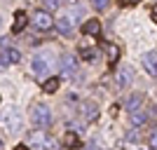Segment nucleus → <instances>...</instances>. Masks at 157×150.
Segmentation results:
<instances>
[{"mask_svg": "<svg viewBox=\"0 0 157 150\" xmlns=\"http://www.w3.org/2000/svg\"><path fill=\"white\" fill-rule=\"evenodd\" d=\"M31 122L40 129H47L49 124H52V110L47 108L45 103H35L31 108Z\"/></svg>", "mask_w": 157, "mask_h": 150, "instance_id": "obj_1", "label": "nucleus"}, {"mask_svg": "<svg viewBox=\"0 0 157 150\" xmlns=\"http://www.w3.org/2000/svg\"><path fill=\"white\" fill-rule=\"evenodd\" d=\"M33 21V26L38 28V31H49V28L54 26V19H52V14L47 12V10H38V12L31 17Z\"/></svg>", "mask_w": 157, "mask_h": 150, "instance_id": "obj_2", "label": "nucleus"}, {"mask_svg": "<svg viewBox=\"0 0 157 150\" xmlns=\"http://www.w3.org/2000/svg\"><path fill=\"white\" fill-rule=\"evenodd\" d=\"M73 24H75V19H73L71 14L59 17V19L54 21V26H56V31H59L61 35H71V33H73Z\"/></svg>", "mask_w": 157, "mask_h": 150, "instance_id": "obj_3", "label": "nucleus"}, {"mask_svg": "<svg viewBox=\"0 0 157 150\" xmlns=\"http://www.w3.org/2000/svg\"><path fill=\"white\" fill-rule=\"evenodd\" d=\"M61 71H63L68 78L78 75V61L73 59L71 54H63V56H61Z\"/></svg>", "mask_w": 157, "mask_h": 150, "instance_id": "obj_4", "label": "nucleus"}, {"mask_svg": "<svg viewBox=\"0 0 157 150\" xmlns=\"http://www.w3.org/2000/svg\"><path fill=\"white\" fill-rule=\"evenodd\" d=\"M131 66H122V68H120L117 71V85L120 87H129L131 85V80H134V75H131Z\"/></svg>", "mask_w": 157, "mask_h": 150, "instance_id": "obj_5", "label": "nucleus"}, {"mask_svg": "<svg viewBox=\"0 0 157 150\" xmlns=\"http://www.w3.org/2000/svg\"><path fill=\"white\" fill-rule=\"evenodd\" d=\"M143 68L150 73V75H157V52L143 54Z\"/></svg>", "mask_w": 157, "mask_h": 150, "instance_id": "obj_6", "label": "nucleus"}, {"mask_svg": "<svg viewBox=\"0 0 157 150\" xmlns=\"http://www.w3.org/2000/svg\"><path fill=\"white\" fill-rule=\"evenodd\" d=\"M2 122H5L7 131H12V134L21 129V115H19V113H10V115H7V117L2 120Z\"/></svg>", "mask_w": 157, "mask_h": 150, "instance_id": "obj_7", "label": "nucleus"}, {"mask_svg": "<svg viewBox=\"0 0 157 150\" xmlns=\"http://www.w3.org/2000/svg\"><path fill=\"white\" fill-rule=\"evenodd\" d=\"M82 117L89 120V122L98 117V106L94 103V101H85V103H82Z\"/></svg>", "mask_w": 157, "mask_h": 150, "instance_id": "obj_8", "label": "nucleus"}, {"mask_svg": "<svg viewBox=\"0 0 157 150\" xmlns=\"http://www.w3.org/2000/svg\"><path fill=\"white\" fill-rule=\"evenodd\" d=\"M26 24H28L26 12H17L14 14V24H12V33H21L24 28H26Z\"/></svg>", "mask_w": 157, "mask_h": 150, "instance_id": "obj_9", "label": "nucleus"}, {"mask_svg": "<svg viewBox=\"0 0 157 150\" xmlns=\"http://www.w3.org/2000/svg\"><path fill=\"white\" fill-rule=\"evenodd\" d=\"M141 103H143V94H131V96L124 101V106H127V110H129V113L141 110Z\"/></svg>", "mask_w": 157, "mask_h": 150, "instance_id": "obj_10", "label": "nucleus"}, {"mask_svg": "<svg viewBox=\"0 0 157 150\" xmlns=\"http://www.w3.org/2000/svg\"><path fill=\"white\" fill-rule=\"evenodd\" d=\"M82 31H85V35H98V33H101V21L98 19H87Z\"/></svg>", "mask_w": 157, "mask_h": 150, "instance_id": "obj_11", "label": "nucleus"}, {"mask_svg": "<svg viewBox=\"0 0 157 150\" xmlns=\"http://www.w3.org/2000/svg\"><path fill=\"white\" fill-rule=\"evenodd\" d=\"M63 143H66V148L75 150V148H80V145H82V141H80V136L75 134V131H66V138H63Z\"/></svg>", "mask_w": 157, "mask_h": 150, "instance_id": "obj_12", "label": "nucleus"}, {"mask_svg": "<svg viewBox=\"0 0 157 150\" xmlns=\"http://www.w3.org/2000/svg\"><path fill=\"white\" fill-rule=\"evenodd\" d=\"M33 71L38 73V75H47V73H49V63H47L42 56H35V59H33Z\"/></svg>", "mask_w": 157, "mask_h": 150, "instance_id": "obj_13", "label": "nucleus"}, {"mask_svg": "<svg viewBox=\"0 0 157 150\" xmlns=\"http://www.w3.org/2000/svg\"><path fill=\"white\" fill-rule=\"evenodd\" d=\"M0 54L7 59V63H19V61H21V52H19V49H14V47H7L5 52H0Z\"/></svg>", "mask_w": 157, "mask_h": 150, "instance_id": "obj_14", "label": "nucleus"}, {"mask_svg": "<svg viewBox=\"0 0 157 150\" xmlns=\"http://www.w3.org/2000/svg\"><path fill=\"white\" fill-rule=\"evenodd\" d=\"M103 49H105V54H108V61H110V63H115V61H117V56H120V47L113 45V42H103Z\"/></svg>", "mask_w": 157, "mask_h": 150, "instance_id": "obj_15", "label": "nucleus"}, {"mask_svg": "<svg viewBox=\"0 0 157 150\" xmlns=\"http://www.w3.org/2000/svg\"><path fill=\"white\" fill-rule=\"evenodd\" d=\"M59 85H61V80H59V78H49V80H45L42 89H45V94H54V91L59 89Z\"/></svg>", "mask_w": 157, "mask_h": 150, "instance_id": "obj_16", "label": "nucleus"}, {"mask_svg": "<svg viewBox=\"0 0 157 150\" xmlns=\"http://www.w3.org/2000/svg\"><path fill=\"white\" fill-rule=\"evenodd\" d=\"M131 122H134V127H141V124L148 122V115L141 113V110H134V113H131Z\"/></svg>", "mask_w": 157, "mask_h": 150, "instance_id": "obj_17", "label": "nucleus"}, {"mask_svg": "<svg viewBox=\"0 0 157 150\" xmlns=\"http://www.w3.org/2000/svg\"><path fill=\"white\" fill-rule=\"evenodd\" d=\"M80 54H82V59H85V61H94V59H96V49H94V47H82Z\"/></svg>", "mask_w": 157, "mask_h": 150, "instance_id": "obj_18", "label": "nucleus"}, {"mask_svg": "<svg viewBox=\"0 0 157 150\" xmlns=\"http://www.w3.org/2000/svg\"><path fill=\"white\" fill-rule=\"evenodd\" d=\"M61 7V0H42V10L52 12V10H59Z\"/></svg>", "mask_w": 157, "mask_h": 150, "instance_id": "obj_19", "label": "nucleus"}, {"mask_svg": "<svg viewBox=\"0 0 157 150\" xmlns=\"http://www.w3.org/2000/svg\"><path fill=\"white\" fill-rule=\"evenodd\" d=\"M94 10H105V7L110 5V0H92Z\"/></svg>", "mask_w": 157, "mask_h": 150, "instance_id": "obj_20", "label": "nucleus"}, {"mask_svg": "<svg viewBox=\"0 0 157 150\" xmlns=\"http://www.w3.org/2000/svg\"><path fill=\"white\" fill-rule=\"evenodd\" d=\"M150 148L157 150V131H152V134H150Z\"/></svg>", "mask_w": 157, "mask_h": 150, "instance_id": "obj_21", "label": "nucleus"}, {"mask_svg": "<svg viewBox=\"0 0 157 150\" xmlns=\"http://www.w3.org/2000/svg\"><path fill=\"white\" fill-rule=\"evenodd\" d=\"M127 138H129V141H138V131H136V129H131L129 134H127Z\"/></svg>", "mask_w": 157, "mask_h": 150, "instance_id": "obj_22", "label": "nucleus"}, {"mask_svg": "<svg viewBox=\"0 0 157 150\" xmlns=\"http://www.w3.org/2000/svg\"><path fill=\"white\" fill-rule=\"evenodd\" d=\"M150 17H152V21H155V24H157V5L152 7V10H150Z\"/></svg>", "mask_w": 157, "mask_h": 150, "instance_id": "obj_23", "label": "nucleus"}, {"mask_svg": "<svg viewBox=\"0 0 157 150\" xmlns=\"http://www.w3.org/2000/svg\"><path fill=\"white\" fill-rule=\"evenodd\" d=\"M14 150H28V145H24V143H21V145H17Z\"/></svg>", "mask_w": 157, "mask_h": 150, "instance_id": "obj_24", "label": "nucleus"}, {"mask_svg": "<svg viewBox=\"0 0 157 150\" xmlns=\"http://www.w3.org/2000/svg\"><path fill=\"white\" fill-rule=\"evenodd\" d=\"M127 2H138V0H127Z\"/></svg>", "mask_w": 157, "mask_h": 150, "instance_id": "obj_25", "label": "nucleus"}, {"mask_svg": "<svg viewBox=\"0 0 157 150\" xmlns=\"http://www.w3.org/2000/svg\"><path fill=\"white\" fill-rule=\"evenodd\" d=\"M0 26H2V17H0Z\"/></svg>", "mask_w": 157, "mask_h": 150, "instance_id": "obj_26", "label": "nucleus"}, {"mask_svg": "<svg viewBox=\"0 0 157 150\" xmlns=\"http://www.w3.org/2000/svg\"><path fill=\"white\" fill-rule=\"evenodd\" d=\"M0 148H2V141H0Z\"/></svg>", "mask_w": 157, "mask_h": 150, "instance_id": "obj_27", "label": "nucleus"}]
</instances>
